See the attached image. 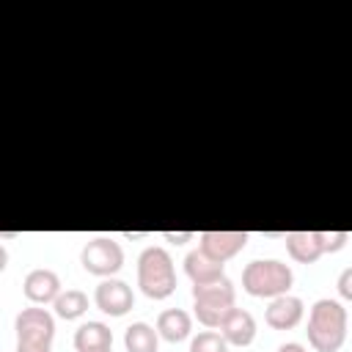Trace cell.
I'll return each instance as SVG.
<instances>
[{
    "instance_id": "1",
    "label": "cell",
    "mask_w": 352,
    "mask_h": 352,
    "mask_svg": "<svg viewBox=\"0 0 352 352\" xmlns=\"http://www.w3.org/2000/svg\"><path fill=\"white\" fill-rule=\"evenodd\" d=\"M308 344L316 352H338L346 341V308L338 300L322 297L308 314Z\"/></svg>"
},
{
    "instance_id": "2",
    "label": "cell",
    "mask_w": 352,
    "mask_h": 352,
    "mask_svg": "<svg viewBox=\"0 0 352 352\" xmlns=\"http://www.w3.org/2000/svg\"><path fill=\"white\" fill-rule=\"evenodd\" d=\"M138 286L151 300H165L176 292V270L165 248L151 245L138 256Z\"/></svg>"
},
{
    "instance_id": "3",
    "label": "cell",
    "mask_w": 352,
    "mask_h": 352,
    "mask_svg": "<svg viewBox=\"0 0 352 352\" xmlns=\"http://www.w3.org/2000/svg\"><path fill=\"white\" fill-rule=\"evenodd\" d=\"M292 283H294L292 267L278 258H256L242 270V289L250 297L275 300L280 294H289Z\"/></svg>"
},
{
    "instance_id": "4",
    "label": "cell",
    "mask_w": 352,
    "mask_h": 352,
    "mask_svg": "<svg viewBox=\"0 0 352 352\" xmlns=\"http://www.w3.org/2000/svg\"><path fill=\"white\" fill-rule=\"evenodd\" d=\"M234 283L228 278H220L214 283H201V286H192V311H195V319L214 330L223 324L226 314L234 308Z\"/></svg>"
},
{
    "instance_id": "5",
    "label": "cell",
    "mask_w": 352,
    "mask_h": 352,
    "mask_svg": "<svg viewBox=\"0 0 352 352\" xmlns=\"http://www.w3.org/2000/svg\"><path fill=\"white\" fill-rule=\"evenodd\" d=\"M80 261L85 267V272L99 275V278H113L121 267H124V250L116 239L110 236H94L85 242Z\"/></svg>"
},
{
    "instance_id": "6",
    "label": "cell",
    "mask_w": 352,
    "mask_h": 352,
    "mask_svg": "<svg viewBox=\"0 0 352 352\" xmlns=\"http://www.w3.org/2000/svg\"><path fill=\"white\" fill-rule=\"evenodd\" d=\"M94 302L102 314L107 316H124L126 311H132L135 305V294L129 289V283L118 280V278H104L96 292H94Z\"/></svg>"
},
{
    "instance_id": "7",
    "label": "cell",
    "mask_w": 352,
    "mask_h": 352,
    "mask_svg": "<svg viewBox=\"0 0 352 352\" xmlns=\"http://www.w3.org/2000/svg\"><path fill=\"white\" fill-rule=\"evenodd\" d=\"M14 330L16 338H28V341H47L52 344L55 338V319L47 308H22L14 319Z\"/></svg>"
},
{
    "instance_id": "8",
    "label": "cell",
    "mask_w": 352,
    "mask_h": 352,
    "mask_svg": "<svg viewBox=\"0 0 352 352\" xmlns=\"http://www.w3.org/2000/svg\"><path fill=\"white\" fill-rule=\"evenodd\" d=\"M248 245V231H201L198 234V248L212 256L214 261H228Z\"/></svg>"
},
{
    "instance_id": "9",
    "label": "cell",
    "mask_w": 352,
    "mask_h": 352,
    "mask_svg": "<svg viewBox=\"0 0 352 352\" xmlns=\"http://www.w3.org/2000/svg\"><path fill=\"white\" fill-rule=\"evenodd\" d=\"M22 292L30 302L36 305H47V302H55L58 294H60V278L58 272L47 270V267H38V270H30L22 280Z\"/></svg>"
},
{
    "instance_id": "10",
    "label": "cell",
    "mask_w": 352,
    "mask_h": 352,
    "mask_svg": "<svg viewBox=\"0 0 352 352\" xmlns=\"http://www.w3.org/2000/svg\"><path fill=\"white\" fill-rule=\"evenodd\" d=\"M302 314H305V305L300 297L294 294H280L275 300H270L267 311H264V322L272 327V330H292L302 322Z\"/></svg>"
},
{
    "instance_id": "11",
    "label": "cell",
    "mask_w": 352,
    "mask_h": 352,
    "mask_svg": "<svg viewBox=\"0 0 352 352\" xmlns=\"http://www.w3.org/2000/svg\"><path fill=\"white\" fill-rule=\"evenodd\" d=\"M220 336L231 346H248V344H253V338H256V319H253V314L234 305L226 314L223 324H220Z\"/></svg>"
},
{
    "instance_id": "12",
    "label": "cell",
    "mask_w": 352,
    "mask_h": 352,
    "mask_svg": "<svg viewBox=\"0 0 352 352\" xmlns=\"http://www.w3.org/2000/svg\"><path fill=\"white\" fill-rule=\"evenodd\" d=\"M184 272L187 278L192 280V286H201V283H214L220 278H226V264L223 261H214L212 256H206L201 248L198 250H190L187 258H184Z\"/></svg>"
},
{
    "instance_id": "13",
    "label": "cell",
    "mask_w": 352,
    "mask_h": 352,
    "mask_svg": "<svg viewBox=\"0 0 352 352\" xmlns=\"http://www.w3.org/2000/svg\"><path fill=\"white\" fill-rule=\"evenodd\" d=\"M157 333L168 344H179L192 333V316L184 308H168L157 316Z\"/></svg>"
},
{
    "instance_id": "14",
    "label": "cell",
    "mask_w": 352,
    "mask_h": 352,
    "mask_svg": "<svg viewBox=\"0 0 352 352\" xmlns=\"http://www.w3.org/2000/svg\"><path fill=\"white\" fill-rule=\"evenodd\" d=\"M74 349L77 352H102L113 349V330L104 322H85L74 330Z\"/></svg>"
},
{
    "instance_id": "15",
    "label": "cell",
    "mask_w": 352,
    "mask_h": 352,
    "mask_svg": "<svg viewBox=\"0 0 352 352\" xmlns=\"http://www.w3.org/2000/svg\"><path fill=\"white\" fill-rule=\"evenodd\" d=\"M286 250L300 264H314L324 253L316 231H289L286 234Z\"/></svg>"
},
{
    "instance_id": "16",
    "label": "cell",
    "mask_w": 352,
    "mask_h": 352,
    "mask_svg": "<svg viewBox=\"0 0 352 352\" xmlns=\"http://www.w3.org/2000/svg\"><path fill=\"white\" fill-rule=\"evenodd\" d=\"M124 346H126V352H157L160 333H157V327H151L146 322H135L124 333Z\"/></svg>"
},
{
    "instance_id": "17",
    "label": "cell",
    "mask_w": 352,
    "mask_h": 352,
    "mask_svg": "<svg viewBox=\"0 0 352 352\" xmlns=\"http://www.w3.org/2000/svg\"><path fill=\"white\" fill-rule=\"evenodd\" d=\"M52 305H55V314L60 319H80L88 311V294L80 289H66L58 294V300Z\"/></svg>"
},
{
    "instance_id": "18",
    "label": "cell",
    "mask_w": 352,
    "mask_h": 352,
    "mask_svg": "<svg viewBox=\"0 0 352 352\" xmlns=\"http://www.w3.org/2000/svg\"><path fill=\"white\" fill-rule=\"evenodd\" d=\"M190 352H228V341L214 330H201L190 341Z\"/></svg>"
},
{
    "instance_id": "19",
    "label": "cell",
    "mask_w": 352,
    "mask_h": 352,
    "mask_svg": "<svg viewBox=\"0 0 352 352\" xmlns=\"http://www.w3.org/2000/svg\"><path fill=\"white\" fill-rule=\"evenodd\" d=\"M316 234H319V242H322L324 253H336V250H341L349 242L346 231H316Z\"/></svg>"
},
{
    "instance_id": "20",
    "label": "cell",
    "mask_w": 352,
    "mask_h": 352,
    "mask_svg": "<svg viewBox=\"0 0 352 352\" xmlns=\"http://www.w3.org/2000/svg\"><path fill=\"white\" fill-rule=\"evenodd\" d=\"M336 289H338V294H341L344 300H349V302H352V267H346V270L338 275Z\"/></svg>"
},
{
    "instance_id": "21",
    "label": "cell",
    "mask_w": 352,
    "mask_h": 352,
    "mask_svg": "<svg viewBox=\"0 0 352 352\" xmlns=\"http://www.w3.org/2000/svg\"><path fill=\"white\" fill-rule=\"evenodd\" d=\"M52 344L47 341H28V338H16V352H50Z\"/></svg>"
},
{
    "instance_id": "22",
    "label": "cell",
    "mask_w": 352,
    "mask_h": 352,
    "mask_svg": "<svg viewBox=\"0 0 352 352\" xmlns=\"http://www.w3.org/2000/svg\"><path fill=\"white\" fill-rule=\"evenodd\" d=\"M162 236H165L168 242H173V245H184V242H190L195 234H192V231H165Z\"/></svg>"
},
{
    "instance_id": "23",
    "label": "cell",
    "mask_w": 352,
    "mask_h": 352,
    "mask_svg": "<svg viewBox=\"0 0 352 352\" xmlns=\"http://www.w3.org/2000/svg\"><path fill=\"white\" fill-rule=\"evenodd\" d=\"M278 352H308V349L302 344H297V341H286V344L278 346Z\"/></svg>"
},
{
    "instance_id": "24",
    "label": "cell",
    "mask_w": 352,
    "mask_h": 352,
    "mask_svg": "<svg viewBox=\"0 0 352 352\" xmlns=\"http://www.w3.org/2000/svg\"><path fill=\"white\" fill-rule=\"evenodd\" d=\"M6 267V248H0V270Z\"/></svg>"
},
{
    "instance_id": "25",
    "label": "cell",
    "mask_w": 352,
    "mask_h": 352,
    "mask_svg": "<svg viewBox=\"0 0 352 352\" xmlns=\"http://www.w3.org/2000/svg\"><path fill=\"white\" fill-rule=\"evenodd\" d=\"M102 352H113V349H102Z\"/></svg>"
}]
</instances>
